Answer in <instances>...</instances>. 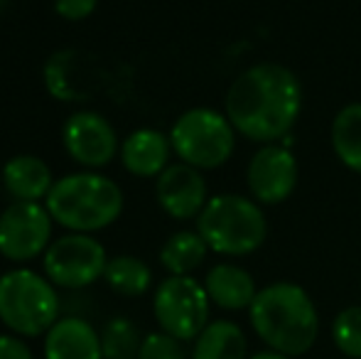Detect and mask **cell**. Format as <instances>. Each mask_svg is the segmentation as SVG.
I'll use <instances>...</instances> for the list:
<instances>
[{
	"instance_id": "cell-1",
	"label": "cell",
	"mask_w": 361,
	"mask_h": 359,
	"mask_svg": "<svg viewBox=\"0 0 361 359\" xmlns=\"http://www.w3.org/2000/svg\"><path fill=\"white\" fill-rule=\"evenodd\" d=\"M224 109L243 138L263 145L278 143L298 123L302 111V87L283 64H253L231 82Z\"/></svg>"
},
{
	"instance_id": "cell-16",
	"label": "cell",
	"mask_w": 361,
	"mask_h": 359,
	"mask_svg": "<svg viewBox=\"0 0 361 359\" xmlns=\"http://www.w3.org/2000/svg\"><path fill=\"white\" fill-rule=\"evenodd\" d=\"M209 300L221 310H246L256 300L258 288L253 276L236 264H216L204 276Z\"/></svg>"
},
{
	"instance_id": "cell-20",
	"label": "cell",
	"mask_w": 361,
	"mask_h": 359,
	"mask_svg": "<svg viewBox=\"0 0 361 359\" xmlns=\"http://www.w3.org/2000/svg\"><path fill=\"white\" fill-rule=\"evenodd\" d=\"M104 281L109 288L118 296L126 298H138L150 291L152 286V271L143 259L130 254H121L109 259L104 271Z\"/></svg>"
},
{
	"instance_id": "cell-27",
	"label": "cell",
	"mask_w": 361,
	"mask_h": 359,
	"mask_svg": "<svg viewBox=\"0 0 361 359\" xmlns=\"http://www.w3.org/2000/svg\"><path fill=\"white\" fill-rule=\"evenodd\" d=\"M5 5H8V0H0V10H3V8H5Z\"/></svg>"
},
{
	"instance_id": "cell-11",
	"label": "cell",
	"mask_w": 361,
	"mask_h": 359,
	"mask_svg": "<svg viewBox=\"0 0 361 359\" xmlns=\"http://www.w3.org/2000/svg\"><path fill=\"white\" fill-rule=\"evenodd\" d=\"M298 160L283 143H268L251 158L246 182L253 200L261 205H281L298 187Z\"/></svg>"
},
{
	"instance_id": "cell-5",
	"label": "cell",
	"mask_w": 361,
	"mask_h": 359,
	"mask_svg": "<svg viewBox=\"0 0 361 359\" xmlns=\"http://www.w3.org/2000/svg\"><path fill=\"white\" fill-rule=\"evenodd\" d=\"M59 320V296L47 276L15 269L0 276V322L20 337L47 335Z\"/></svg>"
},
{
	"instance_id": "cell-19",
	"label": "cell",
	"mask_w": 361,
	"mask_h": 359,
	"mask_svg": "<svg viewBox=\"0 0 361 359\" xmlns=\"http://www.w3.org/2000/svg\"><path fill=\"white\" fill-rule=\"evenodd\" d=\"M209 246L200 236V231H177L162 244L160 264L170 276H190L204 264Z\"/></svg>"
},
{
	"instance_id": "cell-10",
	"label": "cell",
	"mask_w": 361,
	"mask_h": 359,
	"mask_svg": "<svg viewBox=\"0 0 361 359\" xmlns=\"http://www.w3.org/2000/svg\"><path fill=\"white\" fill-rule=\"evenodd\" d=\"M62 143L74 163L89 170L106 168L118 153L116 128L99 111H76L64 121Z\"/></svg>"
},
{
	"instance_id": "cell-15",
	"label": "cell",
	"mask_w": 361,
	"mask_h": 359,
	"mask_svg": "<svg viewBox=\"0 0 361 359\" xmlns=\"http://www.w3.org/2000/svg\"><path fill=\"white\" fill-rule=\"evenodd\" d=\"M49 165L37 155H15L3 165V187L13 202H42L54 187Z\"/></svg>"
},
{
	"instance_id": "cell-9",
	"label": "cell",
	"mask_w": 361,
	"mask_h": 359,
	"mask_svg": "<svg viewBox=\"0 0 361 359\" xmlns=\"http://www.w3.org/2000/svg\"><path fill=\"white\" fill-rule=\"evenodd\" d=\"M54 219L39 202H13L0 214V254L15 264H25L52 244Z\"/></svg>"
},
{
	"instance_id": "cell-18",
	"label": "cell",
	"mask_w": 361,
	"mask_h": 359,
	"mask_svg": "<svg viewBox=\"0 0 361 359\" xmlns=\"http://www.w3.org/2000/svg\"><path fill=\"white\" fill-rule=\"evenodd\" d=\"M329 140L339 163L361 175V104H347L334 116Z\"/></svg>"
},
{
	"instance_id": "cell-6",
	"label": "cell",
	"mask_w": 361,
	"mask_h": 359,
	"mask_svg": "<svg viewBox=\"0 0 361 359\" xmlns=\"http://www.w3.org/2000/svg\"><path fill=\"white\" fill-rule=\"evenodd\" d=\"M172 153L197 170H214L228 163L236 150V128L226 114L197 106L180 116L170 128Z\"/></svg>"
},
{
	"instance_id": "cell-14",
	"label": "cell",
	"mask_w": 361,
	"mask_h": 359,
	"mask_svg": "<svg viewBox=\"0 0 361 359\" xmlns=\"http://www.w3.org/2000/svg\"><path fill=\"white\" fill-rule=\"evenodd\" d=\"M170 135L157 128H138L121 143V163L135 178H157L170 165Z\"/></svg>"
},
{
	"instance_id": "cell-23",
	"label": "cell",
	"mask_w": 361,
	"mask_h": 359,
	"mask_svg": "<svg viewBox=\"0 0 361 359\" xmlns=\"http://www.w3.org/2000/svg\"><path fill=\"white\" fill-rule=\"evenodd\" d=\"M138 359H187V355L180 340H175L172 335L160 330L143 337Z\"/></svg>"
},
{
	"instance_id": "cell-2",
	"label": "cell",
	"mask_w": 361,
	"mask_h": 359,
	"mask_svg": "<svg viewBox=\"0 0 361 359\" xmlns=\"http://www.w3.org/2000/svg\"><path fill=\"white\" fill-rule=\"evenodd\" d=\"M251 327L268 350L288 357H302L317 342L319 315L310 293L290 281L261 288L248 308Z\"/></svg>"
},
{
	"instance_id": "cell-26",
	"label": "cell",
	"mask_w": 361,
	"mask_h": 359,
	"mask_svg": "<svg viewBox=\"0 0 361 359\" xmlns=\"http://www.w3.org/2000/svg\"><path fill=\"white\" fill-rule=\"evenodd\" d=\"M248 359H293V357L281 355V352H273V350H263V352H256V355L248 357Z\"/></svg>"
},
{
	"instance_id": "cell-17",
	"label": "cell",
	"mask_w": 361,
	"mask_h": 359,
	"mask_svg": "<svg viewBox=\"0 0 361 359\" xmlns=\"http://www.w3.org/2000/svg\"><path fill=\"white\" fill-rule=\"evenodd\" d=\"M192 359H248V342L233 320H214L195 340Z\"/></svg>"
},
{
	"instance_id": "cell-4",
	"label": "cell",
	"mask_w": 361,
	"mask_h": 359,
	"mask_svg": "<svg viewBox=\"0 0 361 359\" xmlns=\"http://www.w3.org/2000/svg\"><path fill=\"white\" fill-rule=\"evenodd\" d=\"M197 231L221 256H248L263 246L268 221L261 205L241 195H216L197 217Z\"/></svg>"
},
{
	"instance_id": "cell-13",
	"label": "cell",
	"mask_w": 361,
	"mask_h": 359,
	"mask_svg": "<svg viewBox=\"0 0 361 359\" xmlns=\"http://www.w3.org/2000/svg\"><path fill=\"white\" fill-rule=\"evenodd\" d=\"M44 359H104L101 332L84 317H59L44 335Z\"/></svg>"
},
{
	"instance_id": "cell-7",
	"label": "cell",
	"mask_w": 361,
	"mask_h": 359,
	"mask_svg": "<svg viewBox=\"0 0 361 359\" xmlns=\"http://www.w3.org/2000/svg\"><path fill=\"white\" fill-rule=\"evenodd\" d=\"M209 296L192 276H167L152 296V312L162 332L180 342H195L209 325Z\"/></svg>"
},
{
	"instance_id": "cell-24",
	"label": "cell",
	"mask_w": 361,
	"mask_h": 359,
	"mask_svg": "<svg viewBox=\"0 0 361 359\" xmlns=\"http://www.w3.org/2000/svg\"><path fill=\"white\" fill-rule=\"evenodd\" d=\"M96 5H99V0H54L57 15L62 20H69V23L86 20L96 10Z\"/></svg>"
},
{
	"instance_id": "cell-8",
	"label": "cell",
	"mask_w": 361,
	"mask_h": 359,
	"mask_svg": "<svg viewBox=\"0 0 361 359\" xmlns=\"http://www.w3.org/2000/svg\"><path fill=\"white\" fill-rule=\"evenodd\" d=\"M109 256L99 239L91 234H69L59 236L49 244V249L42 256L44 276L57 288H86L104 278Z\"/></svg>"
},
{
	"instance_id": "cell-12",
	"label": "cell",
	"mask_w": 361,
	"mask_h": 359,
	"mask_svg": "<svg viewBox=\"0 0 361 359\" xmlns=\"http://www.w3.org/2000/svg\"><path fill=\"white\" fill-rule=\"evenodd\" d=\"M155 200L172 219H197L209 202L204 175L185 163L167 165L155 178Z\"/></svg>"
},
{
	"instance_id": "cell-21",
	"label": "cell",
	"mask_w": 361,
	"mask_h": 359,
	"mask_svg": "<svg viewBox=\"0 0 361 359\" xmlns=\"http://www.w3.org/2000/svg\"><path fill=\"white\" fill-rule=\"evenodd\" d=\"M143 337L128 317H114L101 330L104 359H138Z\"/></svg>"
},
{
	"instance_id": "cell-25",
	"label": "cell",
	"mask_w": 361,
	"mask_h": 359,
	"mask_svg": "<svg viewBox=\"0 0 361 359\" xmlns=\"http://www.w3.org/2000/svg\"><path fill=\"white\" fill-rule=\"evenodd\" d=\"M0 359H35L27 342L15 335H0Z\"/></svg>"
},
{
	"instance_id": "cell-3",
	"label": "cell",
	"mask_w": 361,
	"mask_h": 359,
	"mask_svg": "<svg viewBox=\"0 0 361 359\" xmlns=\"http://www.w3.org/2000/svg\"><path fill=\"white\" fill-rule=\"evenodd\" d=\"M44 207L54 224L76 234H94L111 226L123 212L118 182L94 170L62 175L49 190Z\"/></svg>"
},
{
	"instance_id": "cell-22",
	"label": "cell",
	"mask_w": 361,
	"mask_h": 359,
	"mask_svg": "<svg viewBox=\"0 0 361 359\" xmlns=\"http://www.w3.org/2000/svg\"><path fill=\"white\" fill-rule=\"evenodd\" d=\"M332 342L347 359H361V305H349L334 317Z\"/></svg>"
}]
</instances>
